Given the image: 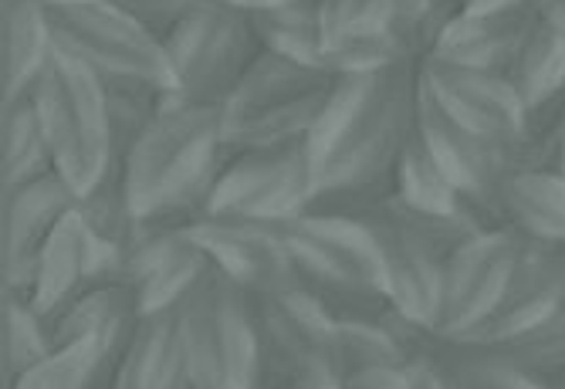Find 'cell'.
I'll list each match as a JSON object with an SVG mask.
<instances>
[{
	"label": "cell",
	"mask_w": 565,
	"mask_h": 389,
	"mask_svg": "<svg viewBox=\"0 0 565 389\" xmlns=\"http://www.w3.org/2000/svg\"><path fill=\"white\" fill-rule=\"evenodd\" d=\"M420 62L403 58L383 72L335 78L305 139L319 176L312 210L363 217L393 193L396 160L417 132Z\"/></svg>",
	"instance_id": "6da1fadb"
},
{
	"label": "cell",
	"mask_w": 565,
	"mask_h": 389,
	"mask_svg": "<svg viewBox=\"0 0 565 389\" xmlns=\"http://www.w3.org/2000/svg\"><path fill=\"white\" fill-rule=\"evenodd\" d=\"M227 163L224 109L170 102L122 160L129 204L139 220L193 224L207 214L211 190Z\"/></svg>",
	"instance_id": "7a4b0ae2"
},
{
	"label": "cell",
	"mask_w": 565,
	"mask_h": 389,
	"mask_svg": "<svg viewBox=\"0 0 565 389\" xmlns=\"http://www.w3.org/2000/svg\"><path fill=\"white\" fill-rule=\"evenodd\" d=\"M28 95L51 145L55 173L85 197L113 166L106 82L55 47Z\"/></svg>",
	"instance_id": "3957f363"
},
{
	"label": "cell",
	"mask_w": 565,
	"mask_h": 389,
	"mask_svg": "<svg viewBox=\"0 0 565 389\" xmlns=\"http://www.w3.org/2000/svg\"><path fill=\"white\" fill-rule=\"evenodd\" d=\"M193 389H268L250 295L211 268L177 305Z\"/></svg>",
	"instance_id": "277c9868"
},
{
	"label": "cell",
	"mask_w": 565,
	"mask_h": 389,
	"mask_svg": "<svg viewBox=\"0 0 565 389\" xmlns=\"http://www.w3.org/2000/svg\"><path fill=\"white\" fill-rule=\"evenodd\" d=\"M339 75L262 52L224 102L227 153L308 139Z\"/></svg>",
	"instance_id": "5b68a950"
},
{
	"label": "cell",
	"mask_w": 565,
	"mask_h": 389,
	"mask_svg": "<svg viewBox=\"0 0 565 389\" xmlns=\"http://www.w3.org/2000/svg\"><path fill=\"white\" fill-rule=\"evenodd\" d=\"M163 47L177 82L173 99L183 106L217 109H224L244 72L265 52L250 14L224 0H203L186 21L177 24Z\"/></svg>",
	"instance_id": "8992f818"
},
{
	"label": "cell",
	"mask_w": 565,
	"mask_h": 389,
	"mask_svg": "<svg viewBox=\"0 0 565 389\" xmlns=\"http://www.w3.org/2000/svg\"><path fill=\"white\" fill-rule=\"evenodd\" d=\"M47 21L55 47L98 78H136L173 95V68L167 47L119 4H62L47 0Z\"/></svg>",
	"instance_id": "52a82bcc"
},
{
	"label": "cell",
	"mask_w": 565,
	"mask_h": 389,
	"mask_svg": "<svg viewBox=\"0 0 565 389\" xmlns=\"http://www.w3.org/2000/svg\"><path fill=\"white\" fill-rule=\"evenodd\" d=\"M316 193L319 176L305 139L265 145V150H241L227 153L203 217L281 224L312 210Z\"/></svg>",
	"instance_id": "ba28073f"
},
{
	"label": "cell",
	"mask_w": 565,
	"mask_h": 389,
	"mask_svg": "<svg viewBox=\"0 0 565 389\" xmlns=\"http://www.w3.org/2000/svg\"><path fill=\"white\" fill-rule=\"evenodd\" d=\"M250 309L271 389H335L329 369V335L335 322L305 288L291 284L250 295Z\"/></svg>",
	"instance_id": "9c48e42d"
},
{
	"label": "cell",
	"mask_w": 565,
	"mask_h": 389,
	"mask_svg": "<svg viewBox=\"0 0 565 389\" xmlns=\"http://www.w3.org/2000/svg\"><path fill=\"white\" fill-rule=\"evenodd\" d=\"M295 261V284L312 291H370L386 295L380 248L363 217L308 210L278 224Z\"/></svg>",
	"instance_id": "30bf717a"
},
{
	"label": "cell",
	"mask_w": 565,
	"mask_h": 389,
	"mask_svg": "<svg viewBox=\"0 0 565 389\" xmlns=\"http://www.w3.org/2000/svg\"><path fill=\"white\" fill-rule=\"evenodd\" d=\"M417 132L430 150V156L437 160V166L447 173V180L457 186L460 197H465L468 210L481 220V227L484 230L508 227L501 214V183L519 166L522 150L491 142L465 129L460 122H454L437 106L434 95L424 88V82L417 95Z\"/></svg>",
	"instance_id": "8fae6325"
},
{
	"label": "cell",
	"mask_w": 565,
	"mask_h": 389,
	"mask_svg": "<svg viewBox=\"0 0 565 389\" xmlns=\"http://www.w3.org/2000/svg\"><path fill=\"white\" fill-rule=\"evenodd\" d=\"M522 234L511 227L478 230L447 261L434 335L440 343L468 338L504 299V288L522 255Z\"/></svg>",
	"instance_id": "7c38bea8"
},
{
	"label": "cell",
	"mask_w": 565,
	"mask_h": 389,
	"mask_svg": "<svg viewBox=\"0 0 565 389\" xmlns=\"http://www.w3.org/2000/svg\"><path fill=\"white\" fill-rule=\"evenodd\" d=\"M214 264L196 240L190 237L186 224L173 220H139L129 245L122 248V271L119 278L139 299V312H167L177 309L193 284L207 274Z\"/></svg>",
	"instance_id": "4fadbf2b"
},
{
	"label": "cell",
	"mask_w": 565,
	"mask_h": 389,
	"mask_svg": "<svg viewBox=\"0 0 565 389\" xmlns=\"http://www.w3.org/2000/svg\"><path fill=\"white\" fill-rule=\"evenodd\" d=\"M420 82L454 122L501 145H525L529 109L504 75L424 58Z\"/></svg>",
	"instance_id": "5bb4252c"
},
{
	"label": "cell",
	"mask_w": 565,
	"mask_h": 389,
	"mask_svg": "<svg viewBox=\"0 0 565 389\" xmlns=\"http://www.w3.org/2000/svg\"><path fill=\"white\" fill-rule=\"evenodd\" d=\"M319 14L332 75H370L420 58L396 28L393 0H319Z\"/></svg>",
	"instance_id": "9a60e30c"
},
{
	"label": "cell",
	"mask_w": 565,
	"mask_h": 389,
	"mask_svg": "<svg viewBox=\"0 0 565 389\" xmlns=\"http://www.w3.org/2000/svg\"><path fill=\"white\" fill-rule=\"evenodd\" d=\"M190 237L207 251L211 264L237 281L247 295H265L295 284V261L285 248L278 224L200 217L186 224Z\"/></svg>",
	"instance_id": "2e32d148"
},
{
	"label": "cell",
	"mask_w": 565,
	"mask_h": 389,
	"mask_svg": "<svg viewBox=\"0 0 565 389\" xmlns=\"http://www.w3.org/2000/svg\"><path fill=\"white\" fill-rule=\"evenodd\" d=\"M366 227L380 248L383 284L390 305L427 328L437 322L440 309V281H444V258L427 245V240L409 230L396 214L383 207V201L363 214Z\"/></svg>",
	"instance_id": "e0dca14e"
},
{
	"label": "cell",
	"mask_w": 565,
	"mask_h": 389,
	"mask_svg": "<svg viewBox=\"0 0 565 389\" xmlns=\"http://www.w3.org/2000/svg\"><path fill=\"white\" fill-rule=\"evenodd\" d=\"M122 271V251L102 240L78 210H72L58 230L51 234L38 258L34 284L28 302L51 318L62 305H68L75 295L98 281H113Z\"/></svg>",
	"instance_id": "ac0fdd59"
},
{
	"label": "cell",
	"mask_w": 565,
	"mask_h": 389,
	"mask_svg": "<svg viewBox=\"0 0 565 389\" xmlns=\"http://www.w3.org/2000/svg\"><path fill=\"white\" fill-rule=\"evenodd\" d=\"M72 210H78V193L58 173L4 193V291L31 295L38 258Z\"/></svg>",
	"instance_id": "d6986e66"
},
{
	"label": "cell",
	"mask_w": 565,
	"mask_h": 389,
	"mask_svg": "<svg viewBox=\"0 0 565 389\" xmlns=\"http://www.w3.org/2000/svg\"><path fill=\"white\" fill-rule=\"evenodd\" d=\"M558 312H565V245H542L525 237L501 305L468 338H460V346L498 343Z\"/></svg>",
	"instance_id": "ffe728a7"
},
{
	"label": "cell",
	"mask_w": 565,
	"mask_h": 389,
	"mask_svg": "<svg viewBox=\"0 0 565 389\" xmlns=\"http://www.w3.org/2000/svg\"><path fill=\"white\" fill-rule=\"evenodd\" d=\"M139 315H142L139 299L129 288V281L113 278V281H98L85 288L82 295L62 305L47 318V328H51V338H55V349L75 346V343H95L102 353L98 389H109L113 369L129 343Z\"/></svg>",
	"instance_id": "44dd1931"
},
{
	"label": "cell",
	"mask_w": 565,
	"mask_h": 389,
	"mask_svg": "<svg viewBox=\"0 0 565 389\" xmlns=\"http://www.w3.org/2000/svg\"><path fill=\"white\" fill-rule=\"evenodd\" d=\"M539 21L542 18L532 0H519V4L491 11H465L437 34L427 58L504 75Z\"/></svg>",
	"instance_id": "7402d4cb"
},
{
	"label": "cell",
	"mask_w": 565,
	"mask_h": 389,
	"mask_svg": "<svg viewBox=\"0 0 565 389\" xmlns=\"http://www.w3.org/2000/svg\"><path fill=\"white\" fill-rule=\"evenodd\" d=\"M109 389H193L177 309L139 315Z\"/></svg>",
	"instance_id": "603a6c76"
},
{
	"label": "cell",
	"mask_w": 565,
	"mask_h": 389,
	"mask_svg": "<svg viewBox=\"0 0 565 389\" xmlns=\"http://www.w3.org/2000/svg\"><path fill=\"white\" fill-rule=\"evenodd\" d=\"M55 55L51 37L47 0H4V24H0V85L4 102L28 95Z\"/></svg>",
	"instance_id": "cb8c5ba5"
},
{
	"label": "cell",
	"mask_w": 565,
	"mask_h": 389,
	"mask_svg": "<svg viewBox=\"0 0 565 389\" xmlns=\"http://www.w3.org/2000/svg\"><path fill=\"white\" fill-rule=\"evenodd\" d=\"M501 214L529 240L565 245V176L515 166L501 183Z\"/></svg>",
	"instance_id": "d4e9b609"
},
{
	"label": "cell",
	"mask_w": 565,
	"mask_h": 389,
	"mask_svg": "<svg viewBox=\"0 0 565 389\" xmlns=\"http://www.w3.org/2000/svg\"><path fill=\"white\" fill-rule=\"evenodd\" d=\"M47 173H55L51 145L44 139L31 95H21L14 102H4V116H0V180H4V193Z\"/></svg>",
	"instance_id": "484cf974"
},
{
	"label": "cell",
	"mask_w": 565,
	"mask_h": 389,
	"mask_svg": "<svg viewBox=\"0 0 565 389\" xmlns=\"http://www.w3.org/2000/svg\"><path fill=\"white\" fill-rule=\"evenodd\" d=\"M250 21H254V31H258V37H262L265 52L291 58V62H298L305 68L329 72L319 0H298V4H288V8L250 14Z\"/></svg>",
	"instance_id": "4316f807"
},
{
	"label": "cell",
	"mask_w": 565,
	"mask_h": 389,
	"mask_svg": "<svg viewBox=\"0 0 565 389\" xmlns=\"http://www.w3.org/2000/svg\"><path fill=\"white\" fill-rule=\"evenodd\" d=\"M393 197L403 207L420 210V214H460V210H468L465 197H460L457 186L447 180V173L430 156L420 132H414V139L406 142V150L396 160Z\"/></svg>",
	"instance_id": "83f0119b"
},
{
	"label": "cell",
	"mask_w": 565,
	"mask_h": 389,
	"mask_svg": "<svg viewBox=\"0 0 565 389\" xmlns=\"http://www.w3.org/2000/svg\"><path fill=\"white\" fill-rule=\"evenodd\" d=\"M471 349H481L491 359H498V363L548 386L552 379H558L565 372V312H558V315H552V318H545L525 332L498 338V343L471 346Z\"/></svg>",
	"instance_id": "f1b7e54d"
},
{
	"label": "cell",
	"mask_w": 565,
	"mask_h": 389,
	"mask_svg": "<svg viewBox=\"0 0 565 389\" xmlns=\"http://www.w3.org/2000/svg\"><path fill=\"white\" fill-rule=\"evenodd\" d=\"M386 318V315H383ZM373 366H406V356L386 322H339L329 335V369L335 389Z\"/></svg>",
	"instance_id": "f546056e"
},
{
	"label": "cell",
	"mask_w": 565,
	"mask_h": 389,
	"mask_svg": "<svg viewBox=\"0 0 565 389\" xmlns=\"http://www.w3.org/2000/svg\"><path fill=\"white\" fill-rule=\"evenodd\" d=\"M109 99V136H113V163H122L139 136L152 126L160 109L170 102V91L136 82V78H102Z\"/></svg>",
	"instance_id": "4dcf8cb0"
},
{
	"label": "cell",
	"mask_w": 565,
	"mask_h": 389,
	"mask_svg": "<svg viewBox=\"0 0 565 389\" xmlns=\"http://www.w3.org/2000/svg\"><path fill=\"white\" fill-rule=\"evenodd\" d=\"M427 356L444 372L447 389H545V382L491 359L488 353L471 349V346H457V343H440L437 335H434Z\"/></svg>",
	"instance_id": "1f68e13d"
},
{
	"label": "cell",
	"mask_w": 565,
	"mask_h": 389,
	"mask_svg": "<svg viewBox=\"0 0 565 389\" xmlns=\"http://www.w3.org/2000/svg\"><path fill=\"white\" fill-rule=\"evenodd\" d=\"M55 353V338H51L47 318L24 299L4 291V366L8 379L34 369Z\"/></svg>",
	"instance_id": "d6a6232c"
},
{
	"label": "cell",
	"mask_w": 565,
	"mask_h": 389,
	"mask_svg": "<svg viewBox=\"0 0 565 389\" xmlns=\"http://www.w3.org/2000/svg\"><path fill=\"white\" fill-rule=\"evenodd\" d=\"M78 214L85 217V224L102 237L109 240L113 248H126L129 237L139 227V217L129 204L126 193V180H122V163H113L109 173L102 176L85 197H78Z\"/></svg>",
	"instance_id": "836d02e7"
},
{
	"label": "cell",
	"mask_w": 565,
	"mask_h": 389,
	"mask_svg": "<svg viewBox=\"0 0 565 389\" xmlns=\"http://www.w3.org/2000/svg\"><path fill=\"white\" fill-rule=\"evenodd\" d=\"M98 363L102 353L95 343H75L14 376L11 389H98Z\"/></svg>",
	"instance_id": "e575fe53"
},
{
	"label": "cell",
	"mask_w": 565,
	"mask_h": 389,
	"mask_svg": "<svg viewBox=\"0 0 565 389\" xmlns=\"http://www.w3.org/2000/svg\"><path fill=\"white\" fill-rule=\"evenodd\" d=\"M126 14H132L149 34H157L160 41H167L180 21H186L203 0H113Z\"/></svg>",
	"instance_id": "d590c367"
},
{
	"label": "cell",
	"mask_w": 565,
	"mask_h": 389,
	"mask_svg": "<svg viewBox=\"0 0 565 389\" xmlns=\"http://www.w3.org/2000/svg\"><path fill=\"white\" fill-rule=\"evenodd\" d=\"M339 389H409L406 366H373L349 376Z\"/></svg>",
	"instance_id": "8d00e7d4"
},
{
	"label": "cell",
	"mask_w": 565,
	"mask_h": 389,
	"mask_svg": "<svg viewBox=\"0 0 565 389\" xmlns=\"http://www.w3.org/2000/svg\"><path fill=\"white\" fill-rule=\"evenodd\" d=\"M406 386L409 389H447L444 372L437 369V363L430 356L406 363Z\"/></svg>",
	"instance_id": "74e56055"
},
{
	"label": "cell",
	"mask_w": 565,
	"mask_h": 389,
	"mask_svg": "<svg viewBox=\"0 0 565 389\" xmlns=\"http://www.w3.org/2000/svg\"><path fill=\"white\" fill-rule=\"evenodd\" d=\"M532 4L545 24H552L555 31L565 34V0H532Z\"/></svg>",
	"instance_id": "f35d334b"
},
{
	"label": "cell",
	"mask_w": 565,
	"mask_h": 389,
	"mask_svg": "<svg viewBox=\"0 0 565 389\" xmlns=\"http://www.w3.org/2000/svg\"><path fill=\"white\" fill-rule=\"evenodd\" d=\"M231 8H241L247 14H262V11H275V8H288V4H298V0H224Z\"/></svg>",
	"instance_id": "ab89813d"
},
{
	"label": "cell",
	"mask_w": 565,
	"mask_h": 389,
	"mask_svg": "<svg viewBox=\"0 0 565 389\" xmlns=\"http://www.w3.org/2000/svg\"><path fill=\"white\" fill-rule=\"evenodd\" d=\"M504 4H519V0H468V11H491V8H504Z\"/></svg>",
	"instance_id": "60d3db41"
},
{
	"label": "cell",
	"mask_w": 565,
	"mask_h": 389,
	"mask_svg": "<svg viewBox=\"0 0 565 389\" xmlns=\"http://www.w3.org/2000/svg\"><path fill=\"white\" fill-rule=\"evenodd\" d=\"M545 389H565V372H562L558 379H552V382H548Z\"/></svg>",
	"instance_id": "b9f144b4"
},
{
	"label": "cell",
	"mask_w": 565,
	"mask_h": 389,
	"mask_svg": "<svg viewBox=\"0 0 565 389\" xmlns=\"http://www.w3.org/2000/svg\"><path fill=\"white\" fill-rule=\"evenodd\" d=\"M62 4H106V0H62Z\"/></svg>",
	"instance_id": "7bdbcfd3"
},
{
	"label": "cell",
	"mask_w": 565,
	"mask_h": 389,
	"mask_svg": "<svg viewBox=\"0 0 565 389\" xmlns=\"http://www.w3.org/2000/svg\"><path fill=\"white\" fill-rule=\"evenodd\" d=\"M562 126H565V122H562Z\"/></svg>",
	"instance_id": "ee69618b"
}]
</instances>
